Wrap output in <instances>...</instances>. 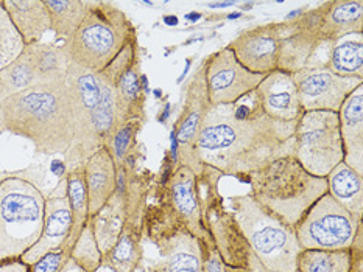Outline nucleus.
<instances>
[{"label": "nucleus", "mask_w": 363, "mask_h": 272, "mask_svg": "<svg viewBox=\"0 0 363 272\" xmlns=\"http://www.w3.org/2000/svg\"><path fill=\"white\" fill-rule=\"evenodd\" d=\"M250 98L251 106L242 100L228 106H211L195 146L201 167L238 177L294 155L298 122H276L262 111L255 92Z\"/></svg>", "instance_id": "f257e3e1"}, {"label": "nucleus", "mask_w": 363, "mask_h": 272, "mask_svg": "<svg viewBox=\"0 0 363 272\" xmlns=\"http://www.w3.org/2000/svg\"><path fill=\"white\" fill-rule=\"evenodd\" d=\"M0 134L30 140L38 154H65L75 136L67 84H35L5 100L0 105Z\"/></svg>", "instance_id": "f03ea898"}, {"label": "nucleus", "mask_w": 363, "mask_h": 272, "mask_svg": "<svg viewBox=\"0 0 363 272\" xmlns=\"http://www.w3.org/2000/svg\"><path fill=\"white\" fill-rule=\"evenodd\" d=\"M320 45L304 11L294 19L245 30L226 47L252 73L294 75L309 66Z\"/></svg>", "instance_id": "7ed1b4c3"}, {"label": "nucleus", "mask_w": 363, "mask_h": 272, "mask_svg": "<svg viewBox=\"0 0 363 272\" xmlns=\"http://www.w3.org/2000/svg\"><path fill=\"white\" fill-rule=\"evenodd\" d=\"M247 177L251 198L267 213L294 229L315 202L328 193L326 177L307 173L295 155L276 159Z\"/></svg>", "instance_id": "20e7f679"}, {"label": "nucleus", "mask_w": 363, "mask_h": 272, "mask_svg": "<svg viewBox=\"0 0 363 272\" xmlns=\"http://www.w3.org/2000/svg\"><path fill=\"white\" fill-rule=\"evenodd\" d=\"M144 224L148 238L156 244L178 230L191 232L203 244L212 247L211 233L204 224L203 199L194 171L178 163L169 181L157 184L156 199L147 206Z\"/></svg>", "instance_id": "39448f33"}, {"label": "nucleus", "mask_w": 363, "mask_h": 272, "mask_svg": "<svg viewBox=\"0 0 363 272\" xmlns=\"http://www.w3.org/2000/svg\"><path fill=\"white\" fill-rule=\"evenodd\" d=\"M136 37V27L119 6L106 0H91L80 28L62 47L77 66L101 73Z\"/></svg>", "instance_id": "423d86ee"}, {"label": "nucleus", "mask_w": 363, "mask_h": 272, "mask_svg": "<svg viewBox=\"0 0 363 272\" xmlns=\"http://www.w3.org/2000/svg\"><path fill=\"white\" fill-rule=\"evenodd\" d=\"M44 193L26 179L0 182V263L21 260L41 237Z\"/></svg>", "instance_id": "0eeeda50"}, {"label": "nucleus", "mask_w": 363, "mask_h": 272, "mask_svg": "<svg viewBox=\"0 0 363 272\" xmlns=\"http://www.w3.org/2000/svg\"><path fill=\"white\" fill-rule=\"evenodd\" d=\"M230 202L243 237L265 271L296 272V259L301 247L295 229L267 213L250 193L233 196Z\"/></svg>", "instance_id": "6e6552de"}, {"label": "nucleus", "mask_w": 363, "mask_h": 272, "mask_svg": "<svg viewBox=\"0 0 363 272\" xmlns=\"http://www.w3.org/2000/svg\"><path fill=\"white\" fill-rule=\"evenodd\" d=\"M294 155L301 167L317 177H326L343 162L340 120L337 112H303L295 129Z\"/></svg>", "instance_id": "1a4fd4ad"}, {"label": "nucleus", "mask_w": 363, "mask_h": 272, "mask_svg": "<svg viewBox=\"0 0 363 272\" xmlns=\"http://www.w3.org/2000/svg\"><path fill=\"white\" fill-rule=\"evenodd\" d=\"M360 225L362 221L326 193L298 223L295 233L301 251H343L351 247Z\"/></svg>", "instance_id": "9d476101"}, {"label": "nucleus", "mask_w": 363, "mask_h": 272, "mask_svg": "<svg viewBox=\"0 0 363 272\" xmlns=\"http://www.w3.org/2000/svg\"><path fill=\"white\" fill-rule=\"evenodd\" d=\"M67 89L72 98L75 119V136L69 150L62 154L65 171L83 165L94 154L92 150V115L100 100L99 75L92 73L70 61L66 78Z\"/></svg>", "instance_id": "9b49d317"}, {"label": "nucleus", "mask_w": 363, "mask_h": 272, "mask_svg": "<svg viewBox=\"0 0 363 272\" xmlns=\"http://www.w3.org/2000/svg\"><path fill=\"white\" fill-rule=\"evenodd\" d=\"M208 98L211 106L234 105L255 92L267 75L252 73L235 59L234 53L223 47L203 62Z\"/></svg>", "instance_id": "f8f14e48"}, {"label": "nucleus", "mask_w": 363, "mask_h": 272, "mask_svg": "<svg viewBox=\"0 0 363 272\" xmlns=\"http://www.w3.org/2000/svg\"><path fill=\"white\" fill-rule=\"evenodd\" d=\"M291 80L303 112H338L352 90L363 84V80L338 76L326 66H307L291 75Z\"/></svg>", "instance_id": "ddd939ff"}, {"label": "nucleus", "mask_w": 363, "mask_h": 272, "mask_svg": "<svg viewBox=\"0 0 363 272\" xmlns=\"http://www.w3.org/2000/svg\"><path fill=\"white\" fill-rule=\"evenodd\" d=\"M211 109V103L208 98V89H206V80H204V67L201 66L191 81L187 83L186 90V100L184 107L178 117L175 128H173V136L177 140V165L183 163L191 168L199 177L203 171L201 163L196 160L195 146L196 138H199L200 129L203 126V122ZM175 165V167H177Z\"/></svg>", "instance_id": "4468645a"}, {"label": "nucleus", "mask_w": 363, "mask_h": 272, "mask_svg": "<svg viewBox=\"0 0 363 272\" xmlns=\"http://www.w3.org/2000/svg\"><path fill=\"white\" fill-rule=\"evenodd\" d=\"M136 160L138 151H134L123 165L117 167V187L113 199L122 213L123 227L144 235V218L148 206L152 175H148V171L140 173Z\"/></svg>", "instance_id": "2eb2a0df"}, {"label": "nucleus", "mask_w": 363, "mask_h": 272, "mask_svg": "<svg viewBox=\"0 0 363 272\" xmlns=\"http://www.w3.org/2000/svg\"><path fill=\"white\" fill-rule=\"evenodd\" d=\"M70 229H72V213H70L69 198H67V177L66 173L58 179V184L45 196L44 208V225L41 237L30 249L21 261L26 264H33L45 254L58 251L67 243Z\"/></svg>", "instance_id": "dca6fc26"}, {"label": "nucleus", "mask_w": 363, "mask_h": 272, "mask_svg": "<svg viewBox=\"0 0 363 272\" xmlns=\"http://www.w3.org/2000/svg\"><path fill=\"white\" fill-rule=\"evenodd\" d=\"M320 44H337L345 36L363 33V2L333 0L306 11Z\"/></svg>", "instance_id": "f3484780"}, {"label": "nucleus", "mask_w": 363, "mask_h": 272, "mask_svg": "<svg viewBox=\"0 0 363 272\" xmlns=\"http://www.w3.org/2000/svg\"><path fill=\"white\" fill-rule=\"evenodd\" d=\"M255 95L262 111L276 122L295 123L303 115L291 75L281 72L267 75L256 88Z\"/></svg>", "instance_id": "a211bd4d"}, {"label": "nucleus", "mask_w": 363, "mask_h": 272, "mask_svg": "<svg viewBox=\"0 0 363 272\" xmlns=\"http://www.w3.org/2000/svg\"><path fill=\"white\" fill-rule=\"evenodd\" d=\"M161 254L157 263L164 272H204L208 246L191 232L178 230L156 243Z\"/></svg>", "instance_id": "6ab92c4d"}, {"label": "nucleus", "mask_w": 363, "mask_h": 272, "mask_svg": "<svg viewBox=\"0 0 363 272\" xmlns=\"http://www.w3.org/2000/svg\"><path fill=\"white\" fill-rule=\"evenodd\" d=\"M337 114L340 120L343 162L363 176V84L352 90Z\"/></svg>", "instance_id": "aec40b11"}, {"label": "nucleus", "mask_w": 363, "mask_h": 272, "mask_svg": "<svg viewBox=\"0 0 363 272\" xmlns=\"http://www.w3.org/2000/svg\"><path fill=\"white\" fill-rule=\"evenodd\" d=\"M84 179L88 187L91 220L101 212L116 193L117 167L108 148H100L84 162Z\"/></svg>", "instance_id": "412c9836"}, {"label": "nucleus", "mask_w": 363, "mask_h": 272, "mask_svg": "<svg viewBox=\"0 0 363 272\" xmlns=\"http://www.w3.org/2000/svg\"><path fill=\"white\" fill-rule=\"evenodd\" d=\"M144 75L140 69V58L119 76L114 84L116 101H117V117L119 124L128 120H140L147 123L145 111V92H144Z\"/></svg>", "instance_id": "4be33fe9"}, {"label": "nucleus", "mask_w": 363, "mask_h": 272, "mask_svg": "<svg viewBox=\"0 0 363 272\" xmlns=\"http://www.w3.org/2000/svg\"><path fill=\"white\" fill-rule=\"evenodd\" d=\"M2 4L26 47L41 42L47 31H50L44 0H2Z\"/></svg>", "instance_id": "5701e85b"}, {"label": "nucleus", "mask_w": 363, "mask_h": 272, "mask_svg": "<svg viewBox=\"0 0 363 272\" xmlns=\"http://www.w3.org/2000/svg\"><path fill=\"white\" fill-rule=\"evenodd\" d=\"M23 52L33 67L36 84L60 85L66 83L70 58L65 47L38 42L26 47Z\"/></svg>", "instance_id": "b1692460"}, {"label": "nucleus", "mask_w": 363, "mask_h": 272, "mask_svg": "<svg viewBox=\"0 0 363 272\" xmlns=\"http://www.w3.org/2000/svg\"><path fill=\"white\" fill-rule=\"evenodd\" d=\"M328 193L338 204L362 221L363 218V176L340 162L326 176Z\"/></svg>", "instance_id": "393cba45"}, {"label": "nucleus", "mask_w": 363, "mask_h": 272, "mask_svg": "<svg viewBox=\"0 0 363 272\" xmlns=\"http://www.w3.org/2000/svg\"><path fill=\"white\" fill-rule=\"evenodd\" d=\"M49 11L55 41H67L80 28L88 14L91 0H44Z\"/></svg>", "instance_id": "a878e982"}, {"label": "nucleus", "mask_w": 363, "mask_h": 272, "mask_svg": "<svg viewBox=\"0 0 363 272\" xmlns=\"http://www.w3.org/2000/svg\"><path fill=\"white\" fill-rule=\"evenodd\" d=\"M67 177V198L72 213V229L67 243L65 244L69 251H72L77 238L86 227L89 221V199H88V187L84 179V163L78 165L66 173Z\"/></svg>", "instance_id": "bb28decb"}, {"label": "nucleus", "mask_w": 363, "mask_h": 272, "mask_svg": "<svg viewBox=\"0 0 363 272\" xmlns=\"http://www.w3.org/2000/svg\"><path fill=\"white\" fill-rule=\"evenodd\" d=\"M144 259L142 235L123 227L116 244L104 255L101 268L113 272H136Z\"/></svg>", "instance_id": "cd10ccee"}, {"label": "nucleus", "mask_w": 363, "mask_h": 272, "mask_svg": "<svg viewBox=\"0 0 363 272\" xmlns=\"http://www.w3.org/2000/svg\"><path fill=\"white\" fill-rule=\"evenodd\" d=\"M296 272H351V252L303 249L296 259Z\"/></svg>", "instance_id": "c85d7f7f"}, {"label": "nucleus", "mask_w": 363, "mask_h": 272, "mask_svg": "<svg viewBox=\"0 0 363 272\" xmlns=\"http://www.w3.org/2000/svg\"><path fill=\"white\" fill-rule=\"evenodd\" d=\"M325 66L342 78L363 80V42L346 41L335 44Z\"/></svg>", "instance_id": "c756f323"}, {"label": "nucleus", "mask_w": 363, "mask_h": 272, "mask_svg": "<svg viewBox=\"0 0 363 272\" xmlns=\"http://www.w3.org/2000/svg\"><path fill=\"white\" fill-rule=\"evenodd\" d=\"M35 84L36 76L33 67H31L26 52H22L21 57L13 61L10 66L0 69V105Z\"/></svg>", "instance_id": "7c9ffc66"}, {"label": "nucleus", "mask_w": 363, "mask_h": 272, "mask_svg": "<svg viewBox=\"0 0 363 272\" xmlns=\"http://www.w3.org/2000/svg\"><path fill=\"white\" fill-rule=\"evenodd\" d=\"M91 224L100 251L105 255L116 244V241L123 229L122 213L113 198L101 208L100 213L91 218Z\"/></svg>", "instance_id": "2f4dec72"}, {"label": "nucleus", "mask_w": 363, "mask_h": 272, "mask_svg": "<svg viewBox=\"0 0 363 272\" xmlns=\"http://www.w3.org/2000/svg\"><path fill=\"white\" fill-rule=\"evenodd\" d=\"M144 122L128 120L117 126L111 140L108 143V150L113 154L116 167H121L134 151H138V134L140 132Z\"/></svg>", "instance_id": "473e14b6"}, {"label": "nucleus", "mask_w": 363, "mask_h": 272, "mask_svg": "<svg viewBox=\"0 0 363 272\" xmlns=\"http://www.w3.org/2000/svg\"><path fill=\"white\" fill-rule=\"evenodd\" d=\"M70 259H74L86 272H99L104 263V254L97 244V240L94 237L91 220L86 224V227L77 238L75 244L70 251Z\"/></svg>", "instance_id": "72a5a7b5"}, {"label": "nucleus", "mask_w": 363, "mask_h": 272, "mask_svg": "<svg viewBox=\"0 0 363 272\" xmlns=\"http://www.w3.org/2000/svg\"><path fill=\"white\" fill-rule=\"evenodd\" d=\"M23 50H26V44L0 0V69L10 66L21 57Z\"/></svg>", "instance_id": "f704fd0d"}, {"label": "nucleus", "mask_w": 363, "mask_h": 272, "mask_svg": "<svg viewBox=\"0 0 363 272\" xmlns=\"http://www.w3.org/2000/svg\"><path fill=\"white\" fill-rule=\"evenodd\" d=\"M70 251L62 246L58 251H53L41 256L38 261L30 264V272H60L65 263L69 260Z\"/></svg>", "instance_id": "c9c22d12"}, {"label": "nucleus", "mask_w": 363, "mask_h": 272, "mask_svg": "<svg viewBox=\"0 0 363 272\" xmlns=\"http://www.w3.org/2000/svg\"><path fill=\"white\" fill-rule=\"evenodd\" d=\"M204 272H225V264L214 246L208 249L206 261H204Z\"/></svg>", "instance_id": "e433bc0d"}, {"label": "nucleus", "mask_w": 363, "mask_h": 272, "mask_svg": "<svg viewBox=\"0 0 363 272\" xmlns=\"http://www.w3.org/2000/svg\"><path fill=\"white\" fill-rule=\"evenodd\" d=\"M0 272H30V266L21 260L0 263Z\"/></svg>", "instance_id": "4c0bfd02"}, {"label": "nucleus", "mask_w": 363, "mask_h": 272, "mask_svg": "<svg viewBox=\"0 0 363 272\" xmlns=\"http://www.w3.org/2000/svg\"><path fill=\"white\" fill-rule=\"evenodd\" d=\"M60 272H86V271L74 259H70L69 256V260L65 263V266L61 268Z\"/></svg>", "instance_id": "58836bf2"}, {"label": "nucleus", "mask_w": 363, "mask_h": 272, "mask_svg": "<svg viewBox=\"0 0 363 272\" xmlns=\"http://www.w3.org/2000/svg\"><path fill=\"white\" fill-rule=\"evenodd\" d=\"M13 176V171H0V182L4 181V179Z\"/></svg>", "instance_id": "ea45409f"}, {"label": "nucleus", "mask_w": 363, "mask_h": 272, "mask_svg": "<svg viewBox=\"0 0 363 272\" xmlns=\"http://www.w3.org/2000/svg\"><path fill=\"white\" fill-rule=\"evenodd\" d=\"M147 272H164V271H162V268L160 266V264L156 263V264H153V266H150Z\"/></svg>", "instance_id": "a19ab883"}, {"label": "nucleus", "mask_w": 363, "mask_h": 272, "mask_svg": "<svg viewBox=\"0 0 363 272\" xmlns=\"http://www.w3.org/2000/svg\"><path fill=\"white\" fill-rule=\"evenodd\" d=\"M225 272H251L247 269H238V268H230V266H225Z\"/></svg>", "instance_id": "79ce46f5"}]
</instances>
